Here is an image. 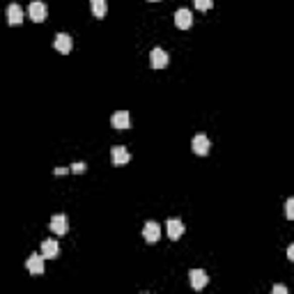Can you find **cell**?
Wrapping results in <instances>:
<instances>
[{"mask_svg":"<svg viewBox=\"0 0 294 294\" xmlns=\"http://www.w3.org/2000/svg\"><path fill=\"white\" fill-rule=\"evenodd\" d=\"M110 124H113L117 131L131 129V115H129V110H117V113H113V117H110Z\"/></svg>","mask_w":294,"mask_h":294,"instance_id":"1","label":"cell"},{"mask_svg":"<svg viewBox=\"0 0 294 294\" xmlns=\"http://www.w3.org/2000/svg\"><path fill=\"white\" fill-rule=\"evenodd\" d=\"M165 232H168V239L177 242V239L184 234V221H180V218H168V221H165Z\"/></svg>","mask_w":294,"mask_h":294,"instance_id":"2","label":"cell"},{"mask_svg":"<svg viewBox=\"0 0 294 294\" xmlns=\"http://www.w3.org/2000/svg\"><path fill=\"white\" fill-rule=\"evenodd\" d=\"M28 14L35 23H41V21H46V5L41 0H32L30 7H28Z\"/></svg>","mask_w":294,"mask_h":294,"instance_id":"3","label":"cell"},{"mask_svg":"<svg viewBox=\"0 0 294 294\" xmlns=\"http://www.w3.org/2000/svg\"><path fill=\"white\" fill-rule=\"evenodd\" d=\"M193 23V14L191 10H186V7H182V10L175 12V26L180 28V30H189Z\"/></svg>","mask_w":294,"mask_h":294,"instance_id":"4","label":"cell"},{"mask_svg":"<svg viewBox=\"0 0 294 294\" xmlns=\"http://www.w3.org/2000/svg\"><path fill=\"white\" fill-rule=\"evenodd\" d=\"M143 237L147 244H156L161 239V225L156 221H150L147 225L143 227Z\"/></svg>","mask_w":294,"mask_h":294,"instance_id":"5","label":"cell"},{"mask_svg":"<svg viewBox=\"0 0 294 294\" xmlns=\"http://www.w3.org/2000/svg\"><path fill=\"white\" fill-rule=\"evenodd\" d=\"M150 62H152V67L154 69H163L168 62H170V57H168V53L163 51V48H152V53H150Z\"/></svg>","mask_w":294,"mask_h":294,"instance_id":"6","label":"cell"},{"mask_svg":"<svg viewBox=\"0 0 294 294\" xmlns=\"http://www.w3.org/2000/svg\"><path fill=\"white\" fill-rule=\"evenodd\" d=\"M41 255H44V260H55L57 255H60V244H57L55 239H44V244H41Z\"/></svg>","mask_w":294,"mask_h":294,"instance_id":"7","label":"cell"},{"mask_svg":"<svg viewBox=\"0 0 294 294\" xmlns=\"http://www.w3.org/2000/svg\"><path fill=\"white\" fill-rule=\"evenodd\" d=\"M26 267H28V271H30L32 276H41L44 274V255H37V253H32L30 258H28V262H26Z\"/></svg>","mask_w":294,"mask_h":294,"instance_id":"8","label":"cell"},{"mask_svg":"<svg viewBox=\"0 0 294 294\" xmlns=\"http://www.w3.org/2000/svg\"><path fill=\"white\" fill-rule=\"evenodd\" d=\"M191 147H193V152H196V154L205 156V154H209V147H212V143H209V138H207L205 134H198L196 138H193Z\"/></svg>","mask_w":294,"mask_h":294,"instance_id":"9","label":"cell"},{"mask_svg":"<svg viewBox=\"0 0 294 294\" xmlns=\"http://www.w3.org/2000/svg\"><path fill=\"white\" fill-rule=\"evenodd\" d=\"M53 48L60 53H69L72 51V37H69L67 32H57L55 39H53Z\"/></svg>","mask_w":294,"mask_h":294,"instance_id":"10","label":"cell"},{"mask_svg":"<svg viewBox=\"0 0 294 294\" xmlns=\"http://www.w3.org/2000/svg\"><path fill=\"white\" fill-rule=\"evenodd\" d=\"M48 225H51V232H55V234H65L69 230V223H67V216H65V214H55Z\"/></svg>","mask_w":294,"mask_h":294,"instance_id":"11","label":"cell"},{"mask_svg":"<svg viewBox=\"0 0 294 294\" xmlns=\"http://www.w3.org/2000/svg\"><path fill=\"white\" fill-rule=\"evenodd\" d=\"M189 278H191L193 289H202L207 283H209V276H207V271H202V269H193L191 274H189Z\"/></svg>","mask_w":294,"mask_h":294,"instance_id":"12","label":"cell"},{"mask_svg":"<svg viewBox=\"0 0 294 294\" xmlns=\"http://www.w3.org/2000/svg\"><path fill=\"white\" fill-rule=\"evenodd\" d=\"M7 23H10V26H21V23H23V10H21V5L12 3V5L7 7Z\"/></svg>","mask_w":294,"mask_h":294,"instance_id":"13","label":"cell"},{"mask_svg":"<svg viewBox=\"0 0 294 294\" xmlns=\"http://www.w3.org/2000/svg\"><path fill=\"white\" fill-rule=\"evenodd\" d=\"M110 154H113V163H115V165H124V163H129V161H131V154L124 150L122 145L113 147V152H110Z\"/></svg>","mask_w":294,"mask_h":294,"instance_id":"14","label":"cell"},{"mask_svg":"<svg viewBox=\"0 0 294 294\" xmlns=\"http://www.w3.org/2000/svg\"><path fill=\"white\" fill-rule=\"evenodd\" d=\"M90 10L97 19H103L106 16V10H108V3L106 0H90Z\"/></svg>","mask_w":294,"mask_h":294,"instance_id":"15","label":"cell"},{"mask_svg":"<svg viewBox=\"0 0 294 294\" xmlns=\"http://www.w3.org/2000/svg\"><path fill=\"white\" fill-rule=\"evenodd\" d=\"M193 5H196L200 12H207V10H212L214 0H193Z\"/></svg>","mask_w":294,"mask_h":294,"instance_id":"16","label":"cell"},{"mask_svg":"<svg viewBox=\"0 0 294 294\" xmlns=\"http://www.w3.org/2000/svg\"><path fill=\"white\" fill-rule=\"evenodd\" d=\"M285 212H287V218H294V198H287V202H285Z\"/></svg>","mask_w":294,"mask_h":294,"instance_id":"17","label":"cell"},{"mask_svg":"<svg viewBox=\"0 0 294 294\" xmlns=\"http://www.w3.org/2000/svg\"><path fill=\"white\" fill-rule=\"evenodd\" d=\"M274 294H287V287L285 285H274V289H271Z\"/></svg>","mask_w":294,"mask_h":294,"instance_id":"18","label":"cell"},{"mask_svg":"<svg viewBox=\"0 0 294 294\" xmlns=\"http://www.w3.org/2000/svg\"><path fill=\"white\" fill-rule=\"evenodd\" d=\"M72 170H74V172H83V170H85V163H74V165H72Z\"/></svg>","mask_w":294,"mask_h":294,"instance_id":"19","label":"cell"},{"mask_svg":"<svg viewBox=\"0 0 294 294\" xmlns=\"http://www.w3.org/2000/svg\"><path fill=\"white\" fill-rule=\"evenodd\" d=\"M287 260H294V246L287 248Z\"/></svg>","mask_w":294,"mask_h":294,"instance_id":"20","label":"cell"},{"mask_svg":"<svg viewBox=\"0 0 294 294\" xmlns=\"http://www.w3.org/2000/svg\"><path fill=\"white\" fill-rule=\"evenodd\" d=\"M150 3H156V0H150Z\"/></svg>","mask_w":294,"mask_h":294,"instance_id":"21","label":"cell"}]
</instances>
